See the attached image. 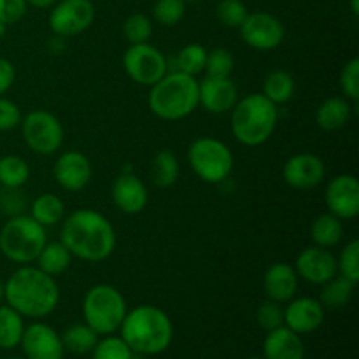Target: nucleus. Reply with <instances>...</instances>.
<instances>
[{
    "mask_svg": "<svg viewBox=\"0 0 359 359\" xmlns=\"http://www.w3.org/2000/svg\"><path fill=\"white\" fill-rule=\"evenodd\" d=\"M121 339L133 354L156 356L165 353L174 340V325L163 309L156 305H139L126 312L121 326Z\"/></svg>",
    "mask_w": 359,
    "mask_h": 359,
    "instance_id": "nucleus-3",
    "label": "nucleus"
},
{
    "mask_svg": "<svg viewBox=\"0 0 359 359\" xmlns=\"http://www.w3.org/2000/svg\"><path fill=\"white\" fill-rule=\"evenodd\" d=\"M249 14L242 0H219L216 6V18L226 28H238Z\"/></svg>",
    "mask_w": 359,
    "mask_h": 359,
    "instance_id": "nucleus-39",
    "label": "nucleus"
},
{
    "mask_svg": "<svg viewBox=\"0 0 359 359\" xmlns=\"http://www.w3.org/2000/svg\"><path fill=\"white\" fill-rule=\"evenodd\" d=\"M186 14L184 0H156L153 6V18L161 27H175Z\"/></svg>",
    "mask_w": 359,
    "mask_h": 359,
    "instance_id": "nucleus-36",
    "label": "nucleus"
},
{
    "mask_svg": "<svg viewBox=\"0 0 359 359\" xmlns=\"http://www.w3.org/2000/svg\"><path fill=\"white\" fill-rule=\"evenodd\" d=\"M179 174H181V165H179L177 156L174 151L161 149L154 154L149 167V177L156 188H170L177 182Z\"/></svg>",
    "mask_w": 359,
    "mask_h": 359,
    "instance_id": "nucleus-24",
    "label": "nucleus"
},
{
    "mask_svg": "<svg viewBox=\"0 0 359 359\" xmlns=\"http://www.w3.org/2000/svg\"><path fill=\"white\" fill-rule=\"evenodd\" d=\"M95 14L91 0H58L49 13V28L56 37H76L93 25Z\"/></svg>",
    "mask_w": 359,
    "mask_h": 359,
    "instance_id": "nucleus-11",
    "label": "nucleus"
},
{
    "mask_svg": "<svg viewBox=\"0 0 359 359\" xmlns=\"http://www.w3.org/2000/svg\"><path fill=\"white\" fill-rule=\"evenodd\" d=\"M27 0H0V21L4 25H14L27 14Z\"/></svg>",
    "mask_w": 359,
    "mask_h": 359,
    "instance_id": "nucleus-43",
    "label": "nucleus"
},
{
    "mask_svg": "<svg viewBox=\"0 0 359 359\" xmlns=\"http://www.w3.org/2000/svg\"><path fill=\"white\" fill-rule=\"evenodd\" d=\"M311 238L314 245H319V248H337L344 238V221L330 212L321 214L312 221Z\"/></svg>",
    "mask_w": 359,
    "mask_h": 359,
    "instance_id": "nucleus-25",
    "label": "nucleus"
},
{
    "mask_svg": "<svg viewBox=\"0 0 359 359\" xmlns=\"http://www.w3.org/2000/svg\"><path fill=\"white\" fill-rule=\"evenodd\" d=\"M256 323L262 330L270 332L279 326H284V307L273 300H263L256 309Z\"/></svg>",
    "mask_w": 359,
    "mask_h": 359,
    "instance_id": "nucleus-41",
    "label": "nucleus"
},
{
    "mask_svg": "<svg viewBox=\"0 0 359 359\" xmlns=\"http://www.w3.org/2000/svg\"><path fill=\"white\" fill-rule=\"evenodd\" d=\"M111 196L116 209L128 216L140 214L149 203V191H147L146 182L132 172H121L114 179Z\"/></svg>",
    "mask_w": 359,
    "mask_h": 359,
    "instance_id": "nucleus-20",
    "label": "nucleus"
},
{
    "mask_svg": "<svg viewBox=\"0 0 359 359\" xmlns=\"http://www.w3.org/2000/svg\"><path fill=\"white\" fill-rule=\"evenodd\" d=\"M14 81H16V69L13 62L0 56V97H4L13 88Z\"/></svg>",
    "mask_w": 359,
    "mask_h": 359,
    "instance_id": "nucleus-44",
    "label": "nucleus"
},
{
    "mask_svg": "<svg viewBox=\"0 0 359 359\" xmlns=\"http://www.w3.org/2000/svg\"><path fill=\"white\" fill-rule=\"evenodd\" d=\"M283 179L287 186L294 189L318 188L326 179V165L318 154L298 153L287 158L283 167Z\"/></svg>",
    "mask_w": 359,
    "mask_h": 359,
    "instance_id": "nucleus-17",
    "label": "nucleus"
},
{
    "mask_svg": "<svg viewBox=\"0 0 359 359\" xmlns=\"http://www.w3.org/2000/svg\"><path fill=\"white\" fill-rule=\"evenodd\" d=\"M353 104L346 97H328L316 111V123L325 132H337L351 121Z\"/></svg>",
    "mask_w": 359,
    "mask_h": 359,
    "instance_id": "nucleus-23",
    "label": "nucleus"
},
{
    "mask_svg": "<svg viewBox=\"0 0 359 359\" xmlns=\"http://www.w3.org/2000/svg\"><path fill=\"white\" fill-rule=\"evenodd\" d=\"M60 337H62L65 351L77 354V356L90 354L98 342V335L86 323H83V325H79V323L70 325L69 328L63 330V333H60Z\"/></svg>",
    "mask_w": 359,
    "mask_h": 359,
    "instance_id": "nucleus-31",
    "label": "nucleus"
},
{
    "mask_svg": "<svg viewBox=\"0 0 359 359\" xmlns=\"http://www.w3.org/2000/svg\"><path fill=\"white\" fill-rule=\"evenodd\" d=\"M294 270H297L298 279H304L312 286H323L339 273L337 256L333 255L332 249L309 245L302 249L300 255L297 256Z\"/></svg>",
    "mask_w": 359,
    "mask_h": 359,
    "instance_id": "nucleus-15",
    "label": "nucleus"
},
{
    "mask_svg": "<svg viewBox=\"0 0 359 359\" xmlns=\"http://www.w3.org/2000/svg\"><path fill=\"white\" fill-rule=\"evenodd\" d=\"M188 163L200 181L219 184L233 170V153L223 140L216 137H198L188 147Z\"/></svg>",
    "mask_w": 359,
    "mask_h": 359,
    "instance_id": "nucleus-8",
    "label": "nucleus"
},
{
    "mask_svg": "<svg viewBox=\"0 0 359 359\" xmlns=\"http://www.w3.org/2000/svg\"><path fill=\"white\" fill-rule=\"evenodd\" d=\"M20 347L27 359H63L65 356L60 333L41 321L25 326Z\"/></svg>",
    "mask_w": 359,
    "mask_h": 359,
    "instance_id": "nucleus-16",
    "label": "nucleus"
},
{
    "mask_svg": "<svg viewBox=\"0 0 359 359\" xmlns=\"http://www.w3.org/2000/svg\"><path fill=\"white\" fill-rule=\"evenodd\" d=\"M53 177L56 184L65 191H83L93 177L90 158L76 149L63 151L53 165Z\"/></svg>",
    "mask_w": 359,
    "mask_h": 359,
    "instance_id": "nucleus-14",
    "label": "nucleus"
},
{
    "mask_svg": "<svg viewBox=\"0 0 359 359\" xmlns=\"http://www.w3.org/2000/svg\"><path fill=\"white\" fill-rule=\"evenodd\" d=\"M294 91H297V83L287 70H272V72L266 74L265 81H263L262 95L269 98L272 104H276L277 107L287 104L294 97Z\"/></svg>",
    "mask_w": 359,
    "mask_h": 359,
    "instance_id": "nucleus-28",
    "label": "nucleus"
},
{
    "mask_svg": "<svg viewBox=\"0 0 359 359\" xmlns=\"http://www.w3.org/2000/svg\"><path fill=\"white\" fill-rule=\"evenodd\" d=\"M326 309L318 298H293L284 307V326L298 335H309L319 330L325 323Z\"/></svg>",
    "mask_w": 359,
    "mask_h": 359,
    "instance_id": "nucleus-18",
    "label": "nucleus"
},
{
    "mask_svg": "<svg viewBox=\"0 0 359 359\" xmlns=\"http://www.w3.org/2000/svg\"><path fill=\"white\" fill-rule=\"evenodd\" d=\"M21 109L16 102L0 97V132H11L21 125Z\"/></svg>",
    "mask_w": 359,
    "mask_h": 359,
    "instance_id": "nucleus-42",
    "label": "nucleus"
},
{
    "mask_svg": "<svg viewBox=\"0 0 359 359\" xmlns=\"http://www.w3.org/2000/svg\"><path fill=\"white\" fill-rule=\"evenodd\" d=\"M58 0H27L28 6L37 7V9H48V7H53Z\"/></svg>",
    "mask_w": 359,
    "mask_h": 359,
    "instance_id": "nucleus-45",
    "label": "nucleus"
},
{
    "mask_svg": "<svg viewBox=\"0 0 359 359\" xmlns=\"http://www.w3.org/2000/svg\"><path fill=\"white\" fill-rule=\"evenodd\" d=\"M339 86L342 91V97L356 104L359 100V58H351L342 67L339 76Z\"/></svg>",
    "mask_w": 359,
    "mask_h": 359,
    "instance_id": "nucleus-40",
    "label": "nucleus"
},
{
    "mask_svg": "<svg viewBox=\"0 0 359 359\" xmlns=\"http://www.w3.org/2000/svg\"><path fill=\"white\" fill-rule=\"evenodd\" d=\"M48 242L46 228L30 216L18 214L0 228V252L16 265H32Z\"/></svg>",
    "mask_w": 359,
    "mask_h": 359,
    "instance_id": "nucleus-6",
    "label": "nucleus"
},
{
    "mask_svg": "<svg viewBox=\"0 0 359 359\" xmlns=\"http://www.w3.org/2000/svg\"><path fill=\"white\" fill-rule=\"evenodd\" d=\"M23 316L18 314L9 305H0V349L13 351L20 347L25 332Z\"/></svg>",
    "mask_w": 359,
    "mask_h": 359,
    "instance_id": "nucleus-29",
    "label": "nucleus"
},
{
    "mask_svg": "<svg viewBox=\"0 0 359 359\" xmlns=\"http://www.w3.org/2000/svg\"><path fill=\"white\" fill-rule=\"evenodd\" d=\"M123 35L130 44H142L149 42L153 35V21L144 13H133L123 23Z\"/></svg>",
    "mask_w": 359,
    "mask_h": 359,
    "instance_id": "nucleus-35",
    "label": "nucleus"
},
{
    "mask_svg": "<svg viewBox=\"0 0 359 359\" xmlns=\"http://www.w3.org/2000/svg\"><path fill=\"white\" fill-rule=\"evenodd\" d=\"M325 205L328 212L339 219H356L359 214V182L356 175L339 174L332 177L326 186Z\"/></svg>",
    "mask_w": 359,
    "mask_h": 359,
    "instance_id": "nucleus-13",
    "label": "nucleus"
},
{
    "mask_svg": "<svg viewBox=\"0 0 359 359\" xmlns=\"http://www.w3.org/2000/svg\"><path fill=\"white\" fill-rule=\"evenodd\" d=\"M321 297L318 298L323 304L325 309H342L353 298L354 290H356V283L346 279V277L339 276L337 273L333 279H330L328 283L323 284Z\"/></svg>",
    "mask_w": 359,
    "mask_h": 359,
    "instance_id": "nucleus-30",
    "label": "nucleus"
},
{
    "mask_svg": "<svg viewBox=\"0 0 359 359\" xmlns=\"http://www.w3.org/2000/svg\"><path fill=\"white\" fill-rule=\"evenodd\" d=\"M60 242L74 258L88 263H102L116 249V230L111 221L93 209H79L63 217Z\"/></svg>",
    "mask_w": 359,
    "mask_h": 359,
    "instance_id": "nucleus-1",
    "label": "nucleus"
},
{
    "mask_svg": "<svg viewBox=\"0 0 359 359\" xmlns=\"http://www.w3.org/2000/svg\"><path fill=\"white\" fill-rule=\"evenodd\" d=\"M30 179V165L16 154L0 158V186L6 189H18Z\"/></svg>",
    "mask_w": 359,
    "mask_h": 359,
    "instance_id": "nucleus-32",
    "label": "nucleus"
},
{
    "mask_svg": "<svg viewBox=\"0 0 359 359\" xmlns=\"http://www.w3.org/2000/svg\"><path fill=\"white\" fill-rule=\"evenodd\" d=\"M4 302V283H0V305Z\"/></svg>",
    "mask_w": 359,
    "mask_h": 359,
    "instance_id": "nucleus-48",
    "label": "nucleus"
},
{
    "mask_svg": "<svg viewBox=\"0 0 359 359\" xmlns=\"http://www.w3.org/2000/svg\"><path fill=\"white\" fill-rule=\"evenodd\" d=\"M91 359H133V351L126 346L121 337L105 335L98 339L97 346L91 351Z\"/></svg>",
    "mask_w": 359,
    "mask_h": 359,
    "instance_id": "nucleus-34",
    "label": "nucleus"
},
{
    "mask_svg": "<svg viewBox=\"0 0 359 359\" xmlns=\"http://www.w3.org/2000/svg\"><path fill=\"white\" fill-rule=\"evenodd\" d=\"M265 359H305V346L302 335L291 332L287 326H279L266 332L263 340Z\"/></svg>",
    "mask_w": 359,
    "mask_h": 359,
    "instance_id": "nucleus-22",
    "label": "nucleus"
},
{
    "mask_svg": "<svg viewBox=\"0 0 359 359\" xmlns=\"http://www.w3.org/2000/svg\"><path fill=\"white\" fill-rule=\"evenodd\" d=\"M235 69L233 55L226 48H214L207 51L205 69L207 76L210 77H231Z\"/></svg>",
    "mask_w": 359,
    "mask_h": 359,
    "instance_id": "nucleus-37",
    "label": "nucleus"
},
{
    "mask_svg": "<svg viewBox=\"0 0 359 359\" xmlns=\"http://www.w3.org/2000/svg\"><path fill=\"white\" fill-rule=\"evenodd\" d=\"M184 2H200V0H184Z\"/></svg>",
    "mask_w": 359,
    "mask_h": 359,
    "instance_id": "nucleus-50",
    "label": "nucleus"
},
{
    "mask_svg": "<svg viewBox=\"0 0 359 359\" xmlns=\"http://www.w3.org/2000/svg\"><path fill=\"white\" fill-rule=\"evenodd\" d=\"M231 133L245 147H258L273 135L279 109L262 93L238 98L231 109Z\"/></svg>",
    "mask_w": 359,
    "mask_h": 359,
    "instance_id": "nucleus-5",
    "label": "nucleus"
},
{
    "mask_svg": "<svg viewBox=\"0 0 359 359\" xmlns=\"http://www.w3.org/2000/svg\"><path fill=\"white\" fill-rule=\"evenodd\" d=\"M349 6H351V13L354 16H359V0H349Z\"/></svg>",
    "mask_w": 359,
    "mask_h": 359,
    "instance_id": "nucleus-46",
    "label": "nucleus"
},
{
    "mask_svg": "<svg viewBox=\"0 0 359 359\" xmlns=\"http://www.w3.org/2000/svg\"><path fill=\"white\" fill-rule=\"evenodd\" d=\"M4 302L28 319H44L60 304V287L55 277L34 265H20L4 283Z\"/></svg>",
    "mask_w": 359,
    "mask_h": 359,
    "instance_id": "nucleus-2",
    "label": "nucleus"
},
{
    "mask_svg": "<svg viewBox=\"0 0 359 359\" xmlns=\"http://www.w3.org/2000/svg\"><path fill=\"white\" fill-rule=\"evenodd\" d=\"M207 49L202 44H186L175 56V70L188 76H198L205 69Z\"/></svg>",
    "mask_w": 359,
    "mask_h": 359,
    "instance_id": "nucleus-33",
    "label": "nucleus"
},
{
    "mask_svg": "<svg viewBox=\"0 0 359 359\" xmlns=\"http://www.w3.org/2000/svg\"><path fill=\"white\" fill-rule=\"evenodd\" d=\"M128 307L118 287L111 284H97L90 287L83 300L84 323L98 337L112 335L119 332Z\"/></svg>",
    "mask_w": 359,
    "mask_h": 359,
    "instance_id": "nucleus-7",
    "label": "nucleus"
},
{
    "mask_svg": "<svg viewBox=\"0 0 359 359\" xmlns=\"http://www.w3.org/2000/svg\"><path fill=\"white\" fill-rule=\"evenodd\" d=\"M238 32L244 44L256 51H273L283 44L286 37V28L283 21L266 11L249 13L244 23L238 27Z\"/></svg>",
    "mask_w": 359,
    "mask_h": 359,
    "instance_id": "nucleus-12",
    "label": "nucleus"
},
{
    "mask_svg": "<svg viewBox=\"0 0 359 359\" xmlns=\"http://www.w3.org/2000/svg\"><path fill=\"white\" fill-rule=\"evenodd\" d=\"M151 112L163 121H181L198 107V79L179 70L167 72L151 86Z\"/></svg>",
    "mask_w": 359,
    "mask_h": 359,
    "instance_id": "nucleus-4",
    "label": "nucleus"
},
{
    "mask_svg": "<svg viewBox=\"0 0 359 359\" xmlns=\"http://www.w3.org/2000/svg\"><path fill=\"white\" fill-rule=\"evenodd\" d=\"M337 269H339V276L346 277V279L359 283V241L353 238L344 245L340 251L339 258H337Z\"/></svg>",
    "mask_w": 359,
    "mask_h": 359,
    "instance_id": "nucleus-38",
    "label": "nucleus"
},
{
    "mask_svg": "<svg viewBox=\"0 0 359 359\" xmlns=\"http://www.w3.org/2000/svg\"><path fill=\"white\" fill-rule=\"evenodd\" d=\"M28 216L44 228L56 226L65 217V203L55 193H42L30 203V214Z\"/></svg>",
    "mask_w": 359,
    "mask_h": 359,
    "instance_id": "nucleus-26",
    "label": "nucleus"
},
{
    "mask_svg": "<svg viewBox=\"0 0 359 359\" xmlns=\"http://www.w3.org/2000/svg\"><path fill=\"white\" fill-rule=\"evenodd\" d=\"M298 276L294 266L287 263H272L265 270L263 276V291L269 300L277 302V304H287L297 297L298 291Z\"/></svg>",
    "mask_w": 359,
    "mask_h": 359,
    "instance_id": "nucleus-21",
    "label": "nucleus"
},
{
    "mask_svg": "<svg viewBox=\"0 0 359 359\" xmlns=\"http://www.w3.org/2000/svg\"><path fill=\"white\" fill-rule=\"evenodd\" d=\"M123 69L133 83L151 88L168 72V62L156 46L142 42L130 44L123 53Z\"/></svg>",
    "mask_w": 359,
    "mask_h": 359,
    "instance_id": "nucleus-10",
    "label": "nucleus"
},
{
    "mask_svg": "<svg viewBox=\"0 0 359 359\" xmlns=\"http://www.w3.org/2000/svg\"><path fill=\"white\" fill-rule=\"evenodd\" d=\"M248 359H265V358H262V356H252V358H248Z\"/></svg>",
    "mask_w": 359,
    "mask_h": 359,
    "instance_id": "nucleus-49",
    "label": "nucleus"
},
{
    "mask_svg": "<svg viewBox=\"0 0 359 359\" xmlns=\"http://www.w3.org/2000/svg\"><path fill=\"white\" fill-rule=\"evenodd\" d=\"M9 359H27V358H9Z\"/></svg>",
    "mask_w": 359,
    "mask_h": 359,
    "instance_id": "nucleus-51",
    "label": "nucleus"
},
{
    "mask_svg": "<svg viewBox=\"0 0 359 359\" xmlns=\"http://www.w3.org/2000/svg\"><path fill=\"white\" fill-rule=\"evenodd\" d=\"M72 258L74 256L70 255L69 249L60 241L46 242V245L39 252L37 259H35V263H37L35 266L44 273H48V276L58 277L70 269Z\"/></svg>",
    "mask_w": 359,
    "mask_h": 359,
    "instance_id": "nucleus-27",
    "label": "nucleus"
},
{
    "mask_svg": "<svg viewBox=\"0 0 359 359\" xmlns=\"http://www.w3.org/2000/svg\"><path fill=\"white\" fill-rule=\"evenodd\" d=\"M20 126L28 149L39 156H51L58 153L65 139L62 121L44 109H35L25 114Z\"/></svg>",
    "mask_w": 359,
    "mask_h": 359,
    "instance_id": "nucleus-9",
    "label": "nucleus"
},
{
    "mask_svg": "<svg viewBox=\"0 0 359 359\" xmlns=\"http://www.w3.org/2000/svg\"><path fill=\"white\" fill-rule=\"evenodd\" d=\"M6 30H7V25H4L2 21H0V37H4V35H6Z\"/></svg>",
    "mask_w": 359,
    "mask_h": 359,
    "instance_id": "nucleus-47",
    "label": "nucleus"
},
{
    "mask_svg": "<svg viewBox=\"0 0 359 359\" xmlns=\"http://www.w3.org/2000/svg\"><path fill=\"white\" fill-rule=\"evenodd\" d=\"M238 102V88L231 77H210L198 81V105L210 114H226Z\"/></svg>",
    "mask_w": 359,
    "mask_h": 359,
    "instance_id": "nucleus-19",
    "label": "nucleus"
}]
</instances>
